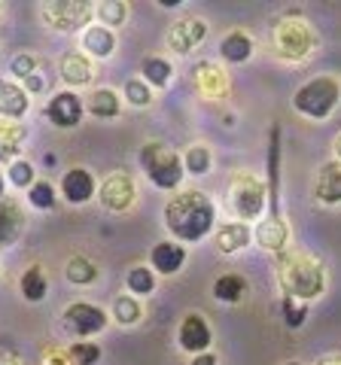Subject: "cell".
<instances>
[{"instance_id":"6da1fadb","label":"cell","mask_w":341,"mask_h":365,"mask_svg":"<svg viewBox=\"0 0 341 365\" xmlns=\"http://www.w3.org/2000/svg\"><path fill=\"white\" fill-rule=\"evenodd\" d=\"M217 222V207L213 201L198 189H186L165 204V225L177 241L195 244L204 235H210Z\"/></svg>"},{"instance_id":"7a4b0ae2","label":"cell","mask_w":341,"mask_h":365,"mask_svg":"<svg viewBox=\"0 0 341 365\" xmlns=\"http://www.w3.org/2000/svg\"><path fill=\"white\" fill-rule=\"evenodd\" d=\"M278 283L290 299L311 302L326 289V271L308 253H283L278 262Z\"/></svg>"},{"instance_id":"3957f363","label":"cell","mask_w":341,"mask_h":365,"mask_svg":"<svg viewBox=\"0 0 341 365\" xmlns=\"http://www.w3.org/2000/svg\"><path fill=\"white\" fill-rule=\"evenodd\" d=\"M141 168H143V174L150 177L153 186L158 189H177L180 182H183V158H180L170 146L165 143H146L143 150H141Z\"/></svg>"},{"instance_id":"277c9868","label":"cell","mask_w":341,"mask_h":365,"mask_svg":"<svg viewBox=\"0 0 341 365\" xmlns=\"http://www.w3.org/2000/svg\"><path fill=\"white\" fill-rule=\"evenodd\" d=\"M338 101H341V86L335 79L332 76H314L292 95V107L308 119H326L329 113L338 107Z\"/></svg>"},{"instance_id":"5b68a950","label":"cell","mask_w":341,"mask_h":365,"mask_svg":"<svg viewBox=\"0 0 341 365\" xmlns=\"http://www.w3.org/2000/svg\"><path fill=\"white\" fill-rule=\"evenodd\" d=\"M314 31L305 25L302 19H283L278 21L275 28V46H278V55L287 61H302L308 58L311 49H314Z\"/></svg>"},{"instance_id":"8992f818","label":"cell","mask_w":341,"mask_h":365,"mask_svg":"<svg viewBox=\"0 0 341 365\" xmlns=\"http://www.w3.org/2000/svg\"><path fill=\"white\" fill-rule=\"evenodd\" d=\"M40 16L46 19L49 28L71 34L79 28L86 31L95 16V9H92V4H86V0H49V4L40 6Z\"/></svg>"},{"instance_id":"52a82bcc","label":"cell","mask_w":341,"mask_h":365,"mask_svg":"<svg viewBox=\"0 0 341 365\" xmlns=\"http://www.w3.org/2000/svg\"><path fill=\"white\" fill-rule=\"evenodd\" d=\"M232 210L241 220H256L265 210V186L253 174H238L232 182Z\"/></svg>"},{"instance_id":"ba28073f","label":"cell","mask_w":341,"mask_h":365,"mask_svg":"<svg viewBox=\"0 0 341 365\" xmlns=\"http://www.w3.org/2000/svg\"><path fill=\"white\" fill-rule=\"evenodd\" d=\"M107 314L104 307H98L92 302H73L64 307V329L76 338H92L107 329Z\"/></svg>"},{"instance_id":"9c48e42d","label":"cell","mask_w":341,"mask_h":365,"mask_svg":"<svg viewBox=\"0 0 341 365\" xmlns=\"http://www.w3.org/2000/svg\"><path fill=\"white\" fill-rule=\"evenodd\" d=\"M98 198H101V204H104L107 210L122 213V210H128L134 204V198H138V189H134V180L128 174H110L104 182H101Z\"/></svg>"},{"instance_id":"30bf717a","label":"cell","mask_w":341,"mask_h":365,"mask_svg":"<svg viewBox=\"0 0 341 365\" xmlns=\"http://www.w3.org/2000/svg\"><path fill=\"white\" fill-rule=\"evenodd\" d=\"M208 37V21L204 19H183L177 25H170L168 31V49L177 55H189L195 46L204 43Z\"/></svg>"},{"instance_id":"8fae6325","label":"cell","mask_w":341,"mask_h":365,"mask_svg":"<svg viewBox=\"0 0 341 365\" xmlns=\"http://www.w3.org/2000/svg\"><path fill=\"white\" fill-rule=\"evenodd\" d=\"M83 101L73 91H55L46 104V116L55 128H76L79 119H83Z\"/></svg>"},{"instance_id":"7c38bea8","label":"cell","mask_w":341,"mask_h":365,"mask_svg":"<svg viewBox=\"0 0 341 365\" xmlns=\"http://www.w3.org/2000/svg\"><path fill=\"white\" fill-rule=\"evenodd\" d=\"M177 341H180V347H183L186 353H192V356H198V353H208L210 341H213V332H210L208 319H204L201 314H186L183 323H180Z\"/></svg>"},{"instance_id":"4fadbf2b","label":"cell","mask_w":341,"mask_h":365,"mask_svg":"<svg viewBox=\"0 0 341 365\" xmlns=\"http://www.w3.org/2000/svg\"><path fill=\"white\" fill-rule=\"evenodd\" d=\"M95 177H92V170H86V168H71L67 174L61 177V195L64 201H71V204H86V201H92L95 198Z\"/></svg>"},{"instance_id":"5bb4252c","label":"cell","mask_w":341,"mask_h":365,"mask_svg":"<svg viewBox=\"0 0 341 365\" xmlns=\"http://www.w3.org/2000/svg\"><path fill=\"white\" fill-rule=\"evenodd\" d=\"M79 46H83V55H92V58H110L116 52V34L104 25H88L79 37Z\"/></svg>"},{"instance_id":"9a60e30c","label":"cell","mask_w":341,"mask_h":365,"mask_svg":"<svg viewBox=\"0 0 341 365\" xmlns=\"http://www.w3.org/2000/svg\"><path fill=\"white\" fill-rule=\"evenodd\" d=\"M314 198L323 204H341V165L326 162L314 177Z\"/></svg>"},{"instance_id":"2e32d148","label":"cell","mask_w":341,"mask_h":365,"mask_svg":"<svg viewBox=\"0 0 341 365\" xmlns=\"http://www.w3.org/2000/svg\"><path fill=\"white\" fill-rule=\"evenodd\" d=\"M153 271L156 274H177L186 262V247L174 241H162L153 247Z\"/></svg>"},{"instance_id":"e0dca14e","label":"cell","mask_w":341,"mask_h":365,"mask_svg":"<svg viewBox=\"0 0 341 365\" xmlns=\"http://www.w3.org/2000/svg\"><path fill=\"white\" fill-rule=\"evenodd\" d=\"M58 71L67 86H88L95 76L92 61H88V55H83V52H67L58 61Z\"/></svg>"},{"instance_id":"ac0fdd59","label":"cell","mask_w":341,"mask_h":365,"mask_svg":"<svg viewBox=\"0 0 341 365\" xmlns=\"http://www.w3.org/2000/svg\"><path fill=\"white\" fill-rule=\"evenodd\" d=\"M28 107H31V98H28V91L21 86H16V83L0 86V119L16 122V119L25 116Z\"/></svg>"},{"instance_id":"d6986e66","label":"cell","mask_w":341,"mask_h":365,"mask_svg":"<svg viewBox=\"0 0 341 365\" xmlns=\"http://www.w3.org/2000/svg\"><path fill=\"white\" fill-rule=\"evenodd\" d=\"M25 228V213L16 201H0V250L13 247Z\"/></svg>"},{"instance_id":"ffe728a7","label":"cell","mask_w":341,"mask_h":365,"mask_svg":"<svg viewBox=\"0 0 341 365\" xmlns=\"http://www.w3.org/2000/svg\"><path fill=\"white\" fill-rule=\"evenodd\" d=\"M287 237H290V228H287V222H283L280 216L263 220V222L256 225V232H253V241L263 247V250H268V253H278V250H283Z\"/></svg>"},{"instance_id":"44dd1931","label":"cell","mask_w":341,"mask_h":365,"mask_svg":"<svg viewBox=\"0 0 341 365\" xmlns=\"http://www.w3.org/2000/svg\"><path fill=\"white\" fill-rule=\"evenodd\" d=\"M250 244V225L247 222H225L220 232H217V250L225 256L238 253Z\"/></svg>"},{"instance_id":"7402d4cb","label":"cell","mask_w":341,"mask_h":365,"mask_svg":"<svg viewBox=\"0 0 341 365\" xmlns=\"http://www.w3.org/2000/svg\"><path fill=\"white\" fill-rule=\"evenodd\" d=\"M86 107H88V113H92L95 119H116L119 110H122V101H119V95L113 88H95L92 95H88Z\"/></svg>"},{"instance_id":"603a6c76","label":"cell","mask_w":341,"mask_h":365,"mask_svg":"<svg viewBox=\"0 0 341 365\" xmlns=\"http://www.w3.org/2000/svg\"><path fill=\"white\" fill-rule=\"evenodd\" d=\"M220 55L232 64H244V61H250V55H253V40L241 31L225 34L223 43H220Z\"/></svg>"},{"instance_id":"cb8c5ba5","label":"cell","mask_w":341,"mask_h":365,"mask_svg":"<svg viewBox=\"0 0 341 365\" xmlns=\"http://www.w3.org/2000/svg\"><path fill=\"white\" fill-rule=\"evenodd\" d=\"M195 79H198L201 95H208V98H220L223 91L229 88V76H225L217 64H198L195 67Z\"/></svg>"},{"instance_id":"d4e9b609","label":"cell","mask_w":341,"mask_h":365,"mask_svg":"<svg viewBox=\"0 0 341 365\" xmlns=\"http://www.w3.org/2000/svg\"><path fill=\"white\" fill-rule=\"evenodd\" d=\"M21 140H25V128H21L19 122L0 119V158H4V162H16Z\"/></svg>"},{"instance_id":"484cf974","label":"cell","mask_w":341,"mask_h":365,"mask_svg":"<svg viewBox=\"0 0 341 365\" xmlns=\"http://www.w3.org/2000/svg\"><path fill=\"white\" fill-rule=\"evenodd\" d=\"M244 292H247V280L241 274H223V277H217V283H213V299L225 302V304H238L244 299Z\"/></svg>"},{"instance_id":"4316f807","label":"cell","mask_w":341,"mask_h":365,"mask_svg":"<svg viewBox=\"0 0 341 365\" xmlns=\"http://www.w3.org/2000/svg\"><path fill=\"white\" fill-rule=\"evenodd\" d=\"M19 289H21V295H25L28 302H43V299H46L49 280H46V274H43V268L40 265H31L25 274H21Z\"/></svg>"},{"instance_id":"83f0119b","label":"cell","mask_w":341,"mask_h":365,"mask_svg":"<svg viewBox=\"0 0 341 365\" xmlns=\"http://www.w3.org/2000/svg\"><path fill=\"white\" fill-rule=\"evenodd\" d=\"M64 277L73 283V287H88V283L98 280V265L86 256H71L64 265Z\"/></svg>"},{"instance_id":"f1b7e54d","label":"cell","mask_w":341,"mask_h":365,"mask_svg":"<svg viewBox=\"0 0 341 365\" xmlns=\"http://www.w3.org/2000/svg\"><path fill=\"white\" fill-rule=\"evenodd\" d=\"M141 79L150 88H165L170 83V76H174V71H170V64L165 58H158V55H150V58H143L141 64Z\"/></svg>"},{"instance_id":"f546056e","label":"cell","mask_w":341,"mask_h":365,"mask_svg":"<svg viewBox=\"0 0 341 365\" xmlns=\"http://www.w3.org/2000/svg\"><path fill=\"white\" fill-rule=\"evenodd\" d=\"M210 165H213V155L204 143H192L186 150V155H183V170L192 177H204L210 170Z\"/></svg>"},{"instance_id":"4dcf8cb0","label":"cell","mask_w":341,"mask_h":365,"mask_svg":"<svg viewBox=\"0 0 341 365\" xmlns=\"http://www.w3.org/2000/svg\"><path fill=\"white\" fill-rule=\"evenodd\" d=\"M141 302L134 299V295H116L113 299V319H116L119 326H134V323H141Z\"/></svg>"},{"instance_id":"1f68e13d","label":"cell","mask_w":341,"mask_h":365,"mask_svg":"<svg viewBox=\"0 0 341 365\" xmlns=\"http://www.w3.org/2000/svg\"><path fill=\"white\" fill-rule=\"evenodd\" d=\"M125 287H128V292H134V295H150V292H156V271L146 268V265L128 268V274H125Z\"/></svg>"},{"instance_id":"d6a6232c","label":"cell","mask_w":341,"mask_h":365,"mask_svg":"<svg viewBox=\"0 0 341 365\" xmlns=\"http://www.w3.org/2000/svg\"><path fill=\"white\" fill-rule=\"evenodd\" d=\"M95 16L101 19V25L113 31V28H119L122 21L128 19V6H125L122 0H104V4L95 9Z\"/></svg>"},{"instance_id":"836d02e7","label":"cell","mask_w":341,"mask_h":365,"mask_svg":"<svg viewBox=\"0 0 341 365\" xmlns=\"http://www.w3.org/2000/svg\"><path fill=\"white\" fill-rule=\"evenodd\" d=\"M67 359H71V365H98L101 347L92 344V341H73L67 347Z\"/></svg>"},{"instance_id":"e575fe53","label":"cell","mask_w":341,"mask_h":365,"mask_svg":"<svg viewBox=\"0 0 341 365\" xmlns=\"http://www.w3.org/2000/svg\"><path fill=\"white\" fill-rule=\"evenodd\" d=\"M28 201H31V207H37V210H52L55 207V189H52V182L34 180V186L28 189Z\"/></svg>"},{"instance_id":"d590c367","label":"cell","mask_w":341,"mask_h":365,"mask_svg":"<svg viewBox=\"0 0 341 365\" xmlns=\"http://www.w3.org/2000/svg\"><path fill=\"white\" fill-rule=\"evenodd\" d=\"M280 311H283V323L290 329H299V326H305V319H308V304L299 299H290V295H283Z\"/></svg>"},{"instance_id":"8d00e7d4","label":"cell","mask_w":341,"mask_h":365,"mask_svg":"<svg viewBox=\"0 0 341 365\" xmlns=\"http://www.w3.org/2000/svg\"><path fill=\"white\" fill-rule=\"evenodd\" d=\"M6 177L16 189H31L34 186V165L25 162V158H16V162H9Z\"/></svg>"},{"instance_id":"74e56055","label":"cell","mask_w":341,"mask_h":365,"mask_svg":"<svg viewBox=\"0 0 341 365\" xmlns=\"http://www.w3.org/2000/svg\"><path fill=\"white\" fill-rule=\"evenodd\" d=\"M125 98H128L131 107H150L153 88L146 86L143 79H128V83H125Z\"/></svg>"},{"instance_id":"f35d334b","label":"cell","mask_w":341,"mask_h":365,"mask_svg":"<svg viewBox=\"0 0 341 365\" xmlns=\"http://www.w3.org/2000/svg\"><path fill=\"white\" fill-rule=\"evenodd\" d=\"M9 71H13L19 79H28L31 73H37V58L28 55V52H21V55H16V58L9 61Z\"/></svg>"},{"instance_id":"ab89813d","label":"cell","mask_w":341,"mask_h":365,"mask_svg":"<svg viewBox=\"0 0 341 365\" xmlns=\"http://www.w3.org/2000/svg\"><path fill=\"white\" fill-rule=\"evenodd\" d=\"M43 365H71V359H67V350H49L46 356H43Z\"/></svg>"},{"instance_id":"60d3db41","label":"cell","mask_w":341,"mask_h":365,"mask_svg":"<svg viewBox=\"0 0 341 365\" xmlns=\"http://www.w3.org/2000/svg\"><path fill=\"white\" fill-rule=\"evenodd\" d=\"M21 88H25L28 95H31V91H43V88H46V83H43V76H40V73H31V76L25 79V86H21Z\"/></svg>"},{"instance_id":"b9f144b4","label":"cell","mask_w":341,"mask_h":365,"mask_svg":"<svg viewBox=\"0 0 341 365\" xmlns=\"http://www.w3.org/2000/svg\"><path fill=\"white\" fill-rule=\"evenodd\" d=\"M189 365H220V359L213 356V353H198V356L192 359Z\"/></svg>"},{"instance_id":"7bdbcfd3","label":"cell","mask_w":341,"mask_h":365,"mask_svg":"<svg viewBox=\"0 0 341 365\" xmlns=\"http://www.w3.org/2000/svg\"><path fill=\"white\" fill-rule=\"evenodd\" d=\"M0 365H21V359L16 353H0Z\"/></svg>"},{"instance_id":"ee69618b","label":"cell","mask_w":341,"mask_h":365,"mask_svg":"<svg viewBox=\"0 0 341 365\" xmlns=\"http://www.w3.org/2000/svg\"><path fill=\"white\" fill-rule=\"evenodd\" d=\"M317 365H341V356H338V353H332V356H323Z\"/></svg>"},{"instance_id":"f6af8a7d","label":"cell","mask_w":341,"mask_h":365,"mask_svg":"<svg viewBox=\"0 0 341 365\" xmlns=\"http://www.w3.org/2000/svg\"><path fill=\"white\" fill-rule=\"evenodd\" d=\"M332 146H335V155H338V158H341V134H338V137H335V143H332Z\"/></svg>"},{"instance_id":"bcb514c9","label":"cell","mask_w":341,"mask_h":365,"mask_svg":"<svg viewBox=\"0 0 341 365\" xmlns=\"http://www.w3.org/2000/svg\"><path fill=\"white\" fill-rule=\"evenodd\" d=\"M0 201H4V177H0Z\"/></svg>"},{"instance_id":"7dc6e473","label":"cell","mask_w":341,"mask_h":365,"mask_svg":"<svg viewBox=\"0 0 341 365\" xmlns=\"http://www.w3.org/2000/svg\"><path fill=\"white\" fill-rule=\"evenodd\" d=\"M283 365H302V362H283Z\"/></svg>"},{"instance_id":"c3c4849f","label":"cell","mask_w":341,"mask_h":365,"mask_svg":"<svg viewBox=\"0 0 341 365\" xmlns=\"http://www.w3.org/2000/svg\"><path fill=\"white\" fill-rule=\"evenodd\" d=\"M0 86H4V79H0Z\"/></svg>"}]
</instances>
